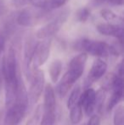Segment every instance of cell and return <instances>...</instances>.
I'll use <instances>...</instances> for the list:
<instances>
[{
	"label": "cell",
	"instance_id": "484cf974",
	"mask_svg": "<svg viewBox=\"0 0 124 125\" xmlns=\"http://www.w3.org/2000/svg\"><path fill=\"white\" fill-rule=\"evenodd\" d=\"M86 125H100V117L97 114H94L90 117V119Z\"/></svg>",
	"mask_w": 124,
	"mask_h": 125
},
{
	"label": "cell",
	"instance_id": "f1b7e54d",
	"mask_svg": "<svg viewBox=\"0 0 124 125\" xmlns=\"http://www.w3.org/2000/svg\"><path fill=\"white\" fill-rule=\"evenodd\" d=\"M108 2L114 5H123V0H108Z\"/></svg>",
	"mask_w": 124,
	"mask_h": 125
},
{
	"label": "cell",
	"instance_id": "2e32d148",
	"mask_svg": "<svg viewBox=\"0 0 124 125\" xmlns=\"http://www.w3.org/2000/svg\"><path fill=\"white\" fill-rule=\"evenodd\" d=\"M43 115H42L40 125H55L56 115L53 111H43Z\"/></svg>",
	"mask_w": 124,
	"mask_h": 125
},
{
	"label": "cell",
	"instance_id": "ba28073f",
	"mask_svg": "<svg viewBox=\"0 0 124 125\" xmlns=\"http://www.w3.org/2000/svg\"><path fill=\"white\" fill-rule=\"evenodd\" d=\"M107 71V64L101 58H98L94 61L92 67L85 81V87L88 88L94 82L100 79Z\"/></svg>",
	"mask_w": 124,
	"mask_h": 125
},
{
	"label": "cell",
	"instance_id": "277c9868",
	"mask_svg": "<svg viewBox=\"0 0 124 125\" xmlns=\"http://www.w3.org/2000/svg\"><path fill=\"white\" fill-rule=\"evenodd\" d=\"M77 48L86 54H89L98 58H105L110 54L117 55L118 51L115 47L105 42L91 39H83L77 43Z\"/></svg>",
	"mask_w": 124,
	"mask_h": 125
},
{
	"label": "cell",
	"instance_id": "30bf717a",
	"mask_svg": "<svg viewBox=\"0 0 124 125\" xmlns=\"http://www.w3.org/2000/svg\"><path fill=\"white\" fill-rule=\"evenodd\" d=\"M95 95L96 92L91 88L86 89L84 92L80 94L79 102L82 108L84 110V112L88 116L92 115L95 109Z\"/></svg>",
	"mask_w": 124,
	"mask_h": 125
},
{
	"label": "cell",
	"instance_id": "603a6c76",
	"mask_svg": "<svg viewBox=\"0 0 124 125\" xmlns=\"http://www.w3.org/2000/svg\"><path fill=\"white\" fill-rule=\"evenodd\" d=\"M90 10L88 8H82L76 13V17H77V20L81 22H85L90 16Z\"/></svg>",
	"mask_w": 124,
	"mask_h": 125
},
{
	"label": "cell",
	"instance_id": "5bb4252c",
	"mask_svg": "<svg viewBox=\"0 0 124 125\" xmlns=\"http://www.w3.org/2000/svg\"><path fill=\"white\" fill-rule=\"evenodd\" d=\"M62 71V62L60 60H55L52 61L48 68V73H49L50 78L52 82L56 83L59 80V77Z\"/></svg>",
	"mask_w": 124,
	"mask_h": 125
},
{
	"label": "cell",
	"instance_id": "44dd1931",
	"mask_svg": "<svg viewBox=\"0 0 124 125\" xmlns=\"http://www.w3.org/2000/svg\"><path fill=\"white\" fill-rule=\"evenodd\" d=\"M105 99V89H100L96 92L95 95V108L99 112H100L104 105V101Z\"/></svg>",
	"mask_w": 124,
	"mask_h": 125
},
{
	"label": "cell",
	"instance_id": "7a4b0ae2",
	"mask_svg": "<svg viewBox=\"0 0 124 125\" xmlns=\"http://www.w3.org/2000/svg\"><path fill=\"white\" fill-rule=\"evenodd\" d=\"M28 105L27 89L23 81L20 77L15 100L13 103L8 106L3 125H18L25 116Z\"/></svg>",
	"mask_w": 124,
	"mask_h": 125
},
{
	"label": "cell",
	"instance_id": "52a82bcc",
	"mask_svg": "<svg viewBox=\"0 0 124 125\" xmlns=\"http://www.w3.org/2000/svg\"><path fill=\"white\" fill-rule=\"evenodd\" d=\"M50 46H51L50 38H46L43 39V41L41 42H38L31 60L33 69H38L47 61L49 56Z\"/></svg>",
	"mask_w": 124,
	"mask_h": 125
},
{
	"label": "cell",
	"instance_id": "83f0119b",
	"mask_svg": "<svg viewBox=\"0 0 124 125\" xmlns=\"http://www.w3.org/2000/svg\"><path fill=\"white\" fill-rule=\"evenodd\" d=\"M5 41H6V38H5V33H3V31L0 30V54H1L2 51H3V49H4Z\"/></svg>",
	"mask_w": 124,
	"mask_h": 125
},
{
	"label": "cell",
	"instance_id": "f546056e",
	"mask_svg": "<svg viewBox=\"0 0 124 125\" xmlns=\"http://www.w3.org/2000/svg\"><path fill=\"white\" fill-rule=\"evenodd\" d=\"M108 0H94V3L95 5H100L105 3V2H107Z\"/></svg>",
	"mask_w": 124,
	"mask_h": 125
},
{
	"label": "cell",
	"instance_id": "cb8c5ba5",
	"mask_svg": "<svg viewBox=\"0 0 124 125\" xmlns=\"http://www.w3.org/2000/svg\"><path fill=\"white\" fill-rule=\"evenodd\" d=\"M48 0H29V3H31L32 6L38 9H43L46 5Z\"/></svg>",
	"mask_w": 124,
	"mask_h": 125
},
{
	"label": "cell",
	"instance_id": "9a60e30c",
	"mask_svg": "<svg viewBox=\"0 0 124 125\" xmlns=\"http://www.w3.org/2000/svg\"><path fill=\"white\" fill-rule=\"evenodd\" d=\"M70 111V120L72 124H78L83 118V108L79 100L71 107Z\"/></svg>",
	"mask_w": 124,
	"mask_h": 125
},
{
	"label": "cell",
	"instance_id": "8992f818",
	"mask_svg": "<svg viewBox=\"0 0 124 125\" xmlns=\"http://www.w3.org/2000/svg\"><path fill=\"white\" fill-rule=\"evenodd\" d=\"M31 86L27 93L28 104L33 105L38 102L44 89V73L39 68L33 69L31 74Z\"/></svg>",
	"mask_w": 124,
	"mask_h": 125
},
{
	"label": "cell",
	"instance_id": "d6986e66",
	"mask_svg": "<svg viewBox=\"0 0 124 125\" xmlns=\"http://www.w3.org/2000/svg\"><path fill=\"white\" fill-rule=\"evenodd\" d=\"M100 15L104 20H105L106 21L110 22V23H112L114 21H118L119 20H122L112 10H108V9H103V10H101Z\"/></svg>",
	"mask_w": 124,
	"mask_h": 125
},
{
	"label": "cell",
	"instance_id": "e0dca14e",
	"mask_svg": "<svg viewBox=\"0 0 124 125\" xmlns=\"http://www.w3.org/2000/svg\"><path fill=\"white\" fill-rule=\"evenodd\" d=\"M43 104L39 105L35 110L34 113L31 115V117L29 118V120L27 122V125H38L40 123L42 115H43Z\"/></svg>",
	"mask_w": 124,
	"mask_h": 125
},
{
	"label": "cell",
	"instance_id": "9c48e42d",
	"mask_svg": "<svg viewBox=\"0 0 124 125\" xmlns=\"http://www.w3.org/2000/svg\"><path fill=\"white\" fill-rule=\"evenodd\" d=\"M38 42L36 41V37L32 35H28L27 37V39L24 45V67L25 72L27 77H31L30 66L31 64V60L34 54L35 48L37 46Z\"/></svg>",
	"mask_w": 124,
	"mask_h": 125
},
{
	"label": "cell",
	"instance_id": "7c38bea8",
	"mask_svg": "<svg viewBox=\"0 0 124 125\" xmlns=\"http://www.w3.org/2000/svg\"><path fill=\"white\" fill-rule=\"evenodd\" d=\"M43 13L37 15L31 9H23L21 11L19 12L18 15L16 16V23L19 26H24V27L32 26L36 24L38 17L43 16Z\"/></svg>",
	"mask_w": 124,
	"mask_h": 125
},
{
	"label": "cell",
	"instance_id": "7402d4cb",
	"mask_svg": "<svg viewBox=\"0 0 124 125\" xmlns=\"http://www.w3.org/2000/svg\"><path fill=\"white\" fill-rule=\"evenodd\" d=\"M124 111L123 105H119L114 113V125H124Z\"/></svg>",
	"mask_w": 124,
	"mask_h": 125
},
{
	"label": "cell",
	"instance_id": "3957f363",
	"mask_svg": "<svg viewBox=\"0 0 124 125\" xmlns=\"http://www.w3.org/2000/svg\"><path fill=\"white\" fill-rule=\"evenodd\" d=\"M88 60V54L83 52L75 56L70 61L68 70L57 86V93L60 97H64L72 85L81 77L84 71L85 65Z\"/></svg>",
	"mask_w": 124,
	"mask_h": 125
},
{
	"label": "cell",
	"instance_id": "8fae6325",
	"mask_svg": "<svg viewBox=\"0 0 124 125\" xmlns=\"http://www.w3.org/2000/svg\"><path fill=\"white\" fill-rule=\"evenodd\" d=\"M96 29L100 34L105 36L112 37L123 41V26L119 24L114 23H100L96 26Z\"/></svg>",
	"mask_w": 124,
	"mask_h": 125
},
{
	"label": "cell",
	"instance_id": "ac0fdd59",
	"mask_svg": "<svg viewBox=\"0 0 124 125\" xmlns=\"http://www.w3.org/2000/svg\"><path fill=\"white\" fill-rule=\"evenodd\" d=\"M67 1L68 0H49L47 2L46 5L44 6V8H43V10L46 13H48V12H51L53 10L63 7L67 3Z\"/></svg>",
	"mask_w": 124,
	"mask_h": 125
},
{
	"label": "cell",
	"instance_id": "4fadbf2b",
	"mask_svg": "<svg viewBox=\"0 0 124 125\" xmlns=\"http://www.w3.org/2000/svg\"><path fill=\"white\" fill-rule=\"evenodd\" d=\"M44 101L43 104V111H53L56 109V99L54 88L51 84L48 83L44 87Z\"/></svg>",
	"mask_w": 124,
	"mask_h": 125
},
{
	"label": "cell",
	"instance_id": "4dcf8cb0",
	"mask_svg": "<svg viewBox=\"0 0 124 125\" xmlns=\"http://www.w3.org/2000/svg\"><path fill=\"white\" fill-rule=\"evenodd\" d=\"M2 63L0 64V89H1V86H2V81H3V74H2V66H1Z\"/></svg>",
	"mask_w": 124,
	"mask_h": 125
},
{
	"label": "cell",
	"instance_id": "6da1fadb",
	"mask_svg": "<svg viewBox=\"0 0 124 125\" xmlns=\"http://www.w3.org/2000/svg\"><path fill=\"white\" fill-rule=\"evenodd\" d=\"M2 74L5 83V102L7 107L13 103L15 97L20 76L17 73L16 53L14 47L10 46L6 55L2 61Z\"/></svg>",
	"mask_w": 124,
	"mask_h": 125
},
{
	"label": "cell",
	"instance_id": "d4e9b609",
	"mask_svg": "<svg viewBox=\"0 0 124 125\" xmlns=\"http://www.w3.org/2000/svg\"><path fill=\"white\" fill-rule=\"evenodd\" d=\"M29 3V0H11V5L15 8H22Z\"/></svg>",
	"mask_w": 124,
	"mask_h": 125
},
{
	"label": "cell",
	"instance_id": "ffe728a7",
	"mask_svg": "<svg viewBox=\"0 0 124 125\" xmlns=\"http://www.w3.org/2000/svg\"><path fill=\"white\" fill-rule=\"evenodd\" d=\"M80 94H81V88L80 86H76L74 88L72 91H71V94H70L69 98H68L67 100V107L68 108H71L72 107L76 102L79 100V97H80Z\"/></svg>",
	"mask_w": 124,
	"mask_h": 125
},
{
	"label": "cell",
	"instance_id": "4316f807",
	"mask_svg": "<svg viewBox=\"0 0 124 125\" xmlns=\"http://www.w3.org/2000/svg\"><path fill=\"white\" fill-rule=\"evenodd\" d=\"M8 11L6 0H0V17L4 15Z\"/></svg>",
	"mask_w": 124,
	"mask_h": 125
},
{
	"label": "cell",
	"instance_id": "5b68a950",
	"mask_svg": "<svg viewBox=\"0 0 124 125\" xmlns=\"http://www.w3.org/2000/svg\"><path fill=\"white\" fill-rule=\"evenodd\" d=\"M70 10L69 9H64L62 11H60L57 15H55V18L48 22L47 25L43 26L38 30V31L35 34L36 38L38 39H46V38H50L55 35L60 30L63 24L66 21L68 16H69Z\"/></svg>",
	"mask_w": 124,
	"mask_h": 125
}]
</instances>
